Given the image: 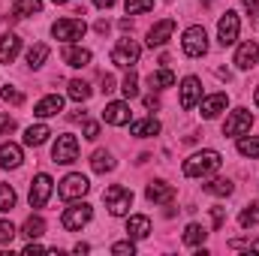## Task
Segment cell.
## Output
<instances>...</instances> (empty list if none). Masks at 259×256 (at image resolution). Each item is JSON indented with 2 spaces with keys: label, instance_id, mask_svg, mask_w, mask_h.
Masks as SVG:
<instances>
[{
  "label": "cell",
  "instance_id": "35",
  "mask_svg": "<svg viewBox=\"0 0 259 256\" xmlns=\"http://www.w3.org/2000/svg\"><path fill=\"white\" fill-rule=\"evenodd\" d=\"M121 91H124V97H127V100H136V97H139V75H136V69H130L127 75H124Z\"/></svg>",
  "mask_w": 259,
  "mask_h": 256
},
{
  "label": "cell",
  "instance_id": "15",
  "mask_svg": "<svg viewBox=\"0 0 259 256\" xmlns=\"http://www.w3.org/2000/svg\"><path fill=\"white\" fill-rule=\"evenodd\" d=\"M199 100H202V81H199L196 75H187V78L181 81V109L190 112Z\"/></svg>",
  "mask_w": 259,
  "mask_h": 256
},
{
  "label": "cell",
  "instance_id": "7",
  "mask_svg": "<svg viewBox=\"0 0 259 256\" xmlns=\"http://www.w3.org/2000/svg\"><path fill=\"white\" fill-rule=\"evenodd\" d=\"M84 30H88L84 18H58V21L52 24V33H55V39H61V42H75V39H81Z\"/></svg>",
  "mask_w": 259,
  "mask_h": 256
},
{
  "label": "cell",
  "instance_id": "1",
  "mask_svg": "<svg viewBox=\"0 0 259 256\" xmlns=\"http://www.w3.org/2000/svg\"><path fill=\"white\" fill-rule=\"evenodd\" d=\"M223 166V157H220V151H196L193 157H187L184 160V175L187 178H208V175H214L217 169Z\"/></svg>",
  "mask_w": 259,
  "mask_h": 256
},
{
  "label": "cell",
  "instance_id": "14",
  "mask_svg": "<svg viewBox=\"0 0 259 256\" xmlns=\"http://www.w3.org/2000/svg\"><path fill=\"white\" fill-rule=\"evenodd\" d=\"M103 121L112 124V127H124V124H130V103H124V100L109 103V106L103 109Z\"/></svg>",
  "mask_w": 259,
  "mask_h": 256
},
{
  "label": "cell",
  "instance_id": "20",
  "mask_svg": "<svg viewBox=\"0 0 259 256\" xmlns=\"http://www.w3.org/2000/svg\"><path fill=\"white\" fill-rule=\"evenodd\" d=\"M21 52V36L18 33H3L0 36V64H12Z\"/></svg>",
  "mask_w": 259,
  "mask_h": 256
},
{
  "label": "cell",
  "instance_id": "25",
  "mask_svg": "<svg viewBox=\"0 0 259 256\" xmlns=\"http://www.w3.org/2000/svg\"><path fill=\"white\" fill-rule=\"evenodd\" d=\"M42 232H46V220H42L39 214H30V217L24 220V226H21V235H24L27 241H36Z\"/></svg>",
  "mask_w": 259,
  "mask_h": 256
},
{
  "label": "cell",
  "instance_id": "50",
  "mask_svg": "<svg viewBox=\"0 0 259 256\" xmlns=\"http://www.w3.org/2000/svg\"><path fill=\"white\" fill-rule=\"evenodd\" d=\"M52 3H58V6H61V3H69V0H52Z\"/></svg>",
  "mask_w": 259,
  "mask_h": 256
},
{
  "label": "cell",
  "instance_id": "38",
  "mask_svg": "<svg viewBox=\"0 0 259 256\" xmlns=\"http://www.w3.org/2000/svg\"><path fill=\"white\" fill-rule=\"evenodd\" d=\"M0 97H3V103H12V106H21V103H24V94H21L18 88H12V84H6V88L0 91Z\"/></svg>",
  "mask_w": 259,
  "mask_h": 256
},
{
  "label": "cell",
  "instance_id": "27",
  "mask_svg": "<svg viewBox=\"0 0 259 256\" xmlns=\"http://www.w3.org/2000/svg\"><path fill=\"white\" fill-rule=\"evenodd\" d=\"M36 12H42V0H15L12 6V18H27Z\"/></svg>",
  "mask_w": 259,
  "mask_h": 256
},
{
  "label": "cell",
  "instance_id": "44",
  "mask_svg": "<svg viewBox=\"0 0 259 256\" xmlns=\"http://www.w3.org/2000/svg\"><path fill=\"white\" fill-rule=\"evenodd\" d=\"M223 217H226V214H223V208H211V220H214V229H220V226H223Z\"/></svg>",
  "mask_w": 259,
  "mask_h": 256
},
{
  "label": "cell",
  "instance_id": "43",
  "mask_svg": "<svg viewBox=\"0 0 259 256\" xmlns=\"http://www.w3.org/2000/svg\"><path fill=\"white\" fill-rule=\"evenodd\" d=\"M15 130V118H9V115H0V133L3 136H9Z\"/></svg>",
  "mask_w": 259,
  "mask_h": 256
},
{
  "label": "cell",
  "instance_id": "13",
  "mask_svg": "<svg viewBox=\"0 0 259 256\" xmlns=\"http://www.w3.org/2000/svg\"><path fill=\"white\" fill-rule=\"evenodd\" d=\"M226 106H229V97L226 94H208V97L199 100V109H202V118L205 121H214Z\"/></svg>",
  "mask_w": 259,
  "mask_h": 256
},
{
  "label": "cell",
  "instance_id": "10",
  "mask_svg": "<svg viewBox=\"0 0 259 256\" xmlns=\"http://www.w3.org/2000/svg\"><path fill=\"white\" fill-rule=\"evenodd\" d=\"M238 30H241L238 15H235V12H226V15L217 21V39H220V46H223V49L232 46V42L238 39Z\"/></svg>",
  "mask_w": 259,
  "mask_h": 256
},
{
  "label": "cell",
  "instance_id": "23",
  "mask_svg": "<svg viewBox=\"0 0 259 256\" xmlns=\"http://www.w3.org/2000/svg\"><path fill=\"white\" fill-rule=\"evenodd\" d=\"M49 136H52V130L46 127V124H33V127L24 130V145L39 148V145H46V142H49Z\"/></svg>",
  "mask_w": 259,
  "mask_h": 256
},
{
  "label": "cell",
  "instance_id": "18",
  "mask_svg": "<svg viewBox=\"0 0 259 256\" xmlns=\"http://www.w3.org/2000/svg\"><path fill=\"white\" fill-rule=\"evenodd\" d=\"M145 196H148V202L169 205V202L175 199V187H172V184H166V181H151V184L145 187Z\"/></svg>",
  "mask_w": 259,
  "mask_h": 256
},
{
  "label": "cell",
  "instance_id": "33",
  "mask_svg": "<svg viewBox=\"0 0 259 256\" xmlns=\"http://www.w3.org/2000/svg\"><path fill=\"white\" fill-rule=\"evenodd\" d=\"M202 190L211 193V196H229V193L235 190V187H232V181H229V178H214V181L202 184Z\"/></svg>",
  "mask_w": 259,
  "mask_h": 256
},
{
  "label": "cell",
  "instance_id": "5",
  "mask_svg": "<svg viewBox=\"0 0 259 256\" xmlns=\"http://www.w3.org/2000/svg\"><path fill=\"white\" fill-rule=\"evenodd\" d=\"M139 55H142V46L136 42V39H118V46L112 49V64L115 66H124V69H133V66L139 64Z\"/></svg>",
  "mask_w": 259,
  "mask_h": 256
},
{
  "label": "cell",
  "instance_id": "49",
  "mask_svg": "<svg viewBox=\"0 0 259 256\" xmlns=\"http://www.w3.org/2000/svg\"><path fill=\"white\" fill-rule=\"evenodd\" d=\"M253 100H256V106H259V84H256V91H253Z\"/></svg>",
  "mask_w": 259,
  "mask_h": 256
},
{
  "label": "cell",
  "instance_id": "42",
  "mask_svg": "<svg viewBox=\"0 0 259 256\" xmlns=\"http://www.w3.org/2000/svg\"><path fill=\"white\" fill-rule=\"evenodd\" d=\"M100 84H103V88H100L103 94H112V91H115V75H109V72H103V75H100Z\"/></svg>",
  "mask_w": 259,
  "mask_h": 256
},
{
  "label": "cell",
  "instance_id": "6",
  "mask_svg": "<svg viewBox=\"0 0 259 256\" xmlns=\"http://www.w3.org/2000/svg\"><path fill=\"white\" fill-rule=\"evenodd\" d=\"M52 160L61 163V166H69V163L78 160V139H75L72 133H61V136H58V142H55V148H52Z\"/></svg>",
  "mask_w": 259,
  "mask_h": 256
},
{
  "label": "cell",
  "instance_id": "21",
  "mask_svg": "<svg viewBox=\"0 0 259 256\" xmlns=\"http://www.w3.org/2000/svg\"><path fill=\"white\" fill-rule=\"evenodd\" d=\"M148 235H151V220H148L145 214H133L127 220V238L142 241V238H148Z\"/></svg>",
  "mask_w": 259,
  "mask_h": 256
},
{
  "label": "cell",
  "instance_id": "29",
  "mask_svg": "<svg viewBox=\"0 0 259 256\" xmlns=\"http://www.w3.org/2000/svg\"><path fill=\"white\" fill-rule=\"evenodd\" d=\"M66 94H69V100L84 103V100L91 97V84H88V81H81V78H72V81L66 84Z\"/></svg>",
  "mask_w": 259,
  "mask_h": 256
},
{
  "label": "cell",
  "instance_id": "40",
  "mask_svg": "<svg viewBox=\"0 0 259 256\" xmlns=\"http://www.w3.org/2000/svg\"><path fill=\"white\" fill-rule=\"evenodd\" d=\"M112 253L115 256H124V253H136V244H133V238H127V241H118V244H112Z\"/></svg>",
  "mask_w": 259,
  "mask_h": 256
},
{
  "label": "cell",
  "instance_id": "47",
  "mask_svg": "<svg viewBox=\"0 0 259 256\" xmlns=\"http://www.w3.org/2000/svg\"><path fill=\"white\" fill-rule=\"evenodd\" d=\"M39 250H46V247H42V244H36V241H30V244L24 247V253H39Z\"/></svg>",
  "mask_w": 259,
  "mask_h": 256
},
{
  "label": "cell",
  "instance_id": "17",
  "mask_svg": "<svg viewBox=\"0 0 259 256\" xmlns=\"http://www.w3.org/2000/svg\"><path fill=\"white\" fill-rule=\"evenodd\" d=\"M61 58H64V64L72 66V69L91 66V52H88V49H81V46H72V42H66V46H64Z\"/></svg>",
  "mask_w": 259,
  "mask_h": 256
},
{
  "label": "cell",
  "instance_id": "45",
  "mask_svg": "<svg viewBox=\"0 0 259 256\" xmlns=\"http://www.w3.org/2000/svg\"><path fill=\"white\" fill-rule=\"evenodd\" d=\"M241 6L250 12V15H256V9H259V0H241Z\"/></svg>",
  "mask_w": 259,
  "mask_h": 256
},
{
  "label": "cell",
  "instance_id": "11",
  "mask_svg": "<svg viewBox=\"0 0 259 256\" xmlns=\"http://www.w3.org/2000/svg\"><path fill=\"white\" fill-rule=\"evenodd\" d=\"M250 127H253V115L247 109H235L223 124V136H244Z\"/></svg>",
  "mask_w": 259,
  "mask_h": 256
},
{
  "label": "cell",
  "instance_id": "51",
  "mask_svg": "<svg viewBox=\"0 0 259 256\" xmlns=\"http://www.w3.org/2000/svg\"><path fill=\"white\" fill-rule=\"evenodd\" d=\"M166 3H172V0H166Z\"/></svg>",
  "mask_w": 259,
  "mask_h": 256
},
{
  "label": "cell",
  "instance_id": "32",
  "mask_svg": "<svg viewBox=\"0 0 259 256\" xmlns=\"http://www.w3.org/2000/svg\"><path fill=\"white\" fill-rule=\"evenodd\" d=\"M238 223H241V229H250V226H256L259 223V199H253L241 214H238Z\"/></svg>",
  "mask_w": 259,
  "mask_h": 256
},
{
  "label": "cell",
  "instance_id": "8",
  "mask_svg": "<svg viewBox=\"0 0 259 256\" xmlns=\"http://www.w3.org/2000/svg\"><path fill=\"white\" fill-rule=\"evenodd\" d=\"M52 190H55V181H52V175L39 172V175L30 181V193H27V199H30V208H46V202L52 199Z\"/></svg>",
  "mask_w": 259,
  "mask_h": 256
},
{
  "label": "cell",
  "instance_id": "3",
  "mask_svg": "<svg viewBox=\"0 0 259 256\" xmlns=\"http://www.w3.org/2000/svg\"><path fill=\"white\" fill-rule=\"evenodd\" d=\"M91 217H94V208H91L88 202H75V199H72V205L64 211L61 223H64L66 232H78L81 226H88V223H91Z\"/></svg>",
  "mask_w": 259,
  "mask_h": 256
},
{
  "label": "cell",
  "instance_id": "12",
  "mask_svg": "<svg viewBox=\"0 0 259 256\" xmlns=\"http://www.w3.org/2000/svg\"><path fill=\"white\" fill-rule=\"evenodd\" d=\"M172 33H175V18H163V21H157V24L148 30V49H160V46H166Z\"/></svg>",
  "mask_w": 259,
  "mask_h": 256
},
{
  "label": "cell",
  "instance_id": "30",
  "mask_svg": "<svg viewBox=\"0 0 259 256\" xmlns=\"http://www.w3.org/2000/svg\"><path fill=\"white\" fill-rule=\"evenodd\" d=\"M46 61H49V46H46V42H36V46L27 52V66H30V69H39Z\"/></svg>",
  "mask_w": 259,
  "mask_h": 256
},
{
  "label": "cell",
  "instance_id": "4",
  "mask_svg": "<svg viewBox=\"0 0 259 256\" xmlns=\"http://www.w3.org/2000/svg\"><path fill=\"white\" fill-rule=\"evenodd\" d=\"M181 49H184L187 58H202V55L208 52V33H205L202 24H193V27L184 30V36H181Z\"/></svg>",
  "mask_w": 259,
  "mask_h": 256
},
{
  "label": "cell",
  "instance_id": "34",
  "mask_svg": "<svg viewBox=\"0 0 259 256\" xmlns=\"http://www.w3.org/2000/svg\"><path fill=\"white\" fill-rule=\"evenodd\" d=\"M238 154L241 157H259V136H241L238 139Z\"/></svg>",
  "mask_w": 259,
  "mask_h": 256
},
{
  "label": "cell",
  "instance_id": "24",
  "mask_svg": "<svg viewBox=\"0 0 259 256\" xmlns=\"http://www.w3.org/2000/svg\"><path fill=\"white\" fill-rule=\"evenodd\" d=\"M130 133H133V136H139V139L157 136V133H160V121H157V118H142V121H133V124H130Z\"/></svg>",
  "mask_w": 259,
  "mask_h": 256
},
{
  "label": "cell",
  "instance_id": "36",
  "mask_svg": "<svg viewBox=\"0 0 259 256\" xmlns=\"http://www.w3.org/2000/svg\"><path fill=\"white\" fill-rule=\"evenodd\" d=\"M15 202H18L15 190H12L9 184H0V211H3V214H6V211H12V208H15Z\"/></svg>",
  "mask_w": 259,
  "mask_h": 256
},
{
  "label": "cell",
  "instance_id": "41",
  "mask_svg": "<svg viewBox=\"0 0 259 256\" xmlns=\"http://www.w3.org/2000/svg\"><path fill=\"white\" fill-rule=\"evenodd\" d=\"M84 139H91V142L100 139V124L97 121H84Z\"/></svg>",
  "mask_w": 259,
  "mask_h": 256
},
{
  "label": "cell",
  "instance_id": "46",
  "mask_svg": "<svg viewBox=\"0 0 259 256\" xmlns=\"http://www.w3.org/2000/svg\"><path fill=\"white\" fill-rule=\"evenodd\" d=\"M145 106H148V109H157V106H160V97H157V94H148V97H145Z\"/></svg>",
  "mask_w": 259,
  "mask_h": 256
},
{
  "label": "cell",
  "instance_id": "37",
  "mask_svg": "<svg viewBox=\"0 0 259 256\" xmlns=\"http://www.w3.org/2000/svg\"><path fill=\"white\" fill-rule=\"evenodd\" d=\"M124 6H127V15H142L154 9V0H127Z\"/></svg>",
  "mask_w": 259,
  "mask_h": 256
},
{
  "label": "cell",
  "instance_id": "16",
  "mask_svg": "<svg viewBox=\"0 0 259 256\" xmlns=\"http://www.w3.org/2000/svg\"><path fill=\"white\" fill-rule=\"evenodd\" d=\"M256 64H259V46L253 39L241 42L238 52H235V66H238V69H253Z\"/></svg>",
  "mask_w": 259,
  "mask_h": 256
},
{
  "label": "cell",
  "instance_id": "28",
  "mask_svg": "<svg viewBox=\"0 0 259 256\" xmlns=\"http://www.w3.org/2000/svg\"><path fill=\"white\" fill-rule=\"evenodd\" d=\"M148 84H151V88H157V91L172 88V84H175V72L163 66V69H157V72H151V75H148Z\"/></svg>",
  "mask_w": 259,
  "mask_h": 256
},
{
  "label": "cell",
  "instance_id": "26",
  "mask_svg": "<svg viewBox=\"0 0 259 256\" xmlns=\"http://www.w3.org/2000/svg\"><path fill=\"white\" fill-rule=\"evenodd\" d=\"M91 169H94L97 175H106V172L115 169V157H112L109 151H94V157H91Z\"/></svg>",
  "mask_w": 259,
  "mask_h": 256
},
{
  "label": "cell",
  "instance_id": "48",
  "mask_svg": "<svg viewBox=\"0 0 259 256\" xmlns=\"http://www.w3.org/2000/svg\"><path fill=\"white\" fill-rule=\"evenodd\" d=\"M94 6H100V9H112L115 0H94Z\"/></svg>",
  "mask_w": 259,
  "mask_h": 256
},
{
  "label": "cell",
  "instance_id": "31",
  "mask_svg": "<svg viewBox=\"0 0 259 256\" xmlns=\"http://www.w3.org/2000/svg\"><path fill=\"white\" fill-rule=\"evenodd\" d=\"M205 235H208V229H205L202 223H190V226L184 229V244H190V247H199V244L205 241Z\"/></svg>",
  "mask_w": 259,
  "mask_h": 256
},
{
  "label": "cell",
  "instance_id": "22",
  "mask_svg": "<svg viewBox=\"0 0 259 256\" xmlns=\"http://www.w3.org/2000/svg\"><path fill=\"white\" fill-rule=\"evenodd\" d=\"M21 160H24V154H21V148L15 142H3L0 145V166L3 169H18Z\"/></svg>",
  "mask_w": 259,
  "mask_h": 256
},
{
  "label": "cell",
  "instance_id": "19",
  "mask_svg": "<svg viewBox=\"0 0 259 256\" xmlns=\"http://www.w3.org/2000/svg\"><path fill=\"white\" fill-rule=\"evenodd\" d=\"M58 112H64V97H58V94H49V97H42L33 106V115L36 118H55Z\"/></svg>",
  "mask_w": 259,
  "mask_h": 256
},
{
  "label": "cell",
  "instance_id": "9",
  "mask_svg": "<svg viewBox=\"0 0 259 256\" xmlns=\"http://www.w3.org/2000/svg\"><path fill=\"white\" fill-rule=\"evenodd\" d=\"M88 190H91V181H88L84 175H78V172H69L64 181L58 184V196H61V199H66V202L81 199Z\"/></svg>",
  "mask_w": 259,
  "mask_h": 256
},
{
  "label": "cell",
  "instance_id": "2",
  "mask_svg": "<svg viewBox=\"0 0 259 256\" xmlns=\"http://www.w3.org/2000/svg\"><path fill=\"white\" fill-rule=\"evenodd\" d=\"M103 202H106L112 217H124V214H130V205H133V190L124 184H112L103 193Z\"/></svg>",
  "mask_w": 259,
  "mask_h": 256
},
{
  "label": "cell",
  "instance_id": "39",
  "mask_svg": "<svg viewBox=\"0 0 259 256\" xmlns=\"http://www.w3.org/2000/svg\"><path fill=\"white\" fill-rule=\"evenodd\" d=\"M15 235H18V229H15L9 220H0V244H9Z\"/></svg>",
  "mask_w": 259,
  "mask_h": 256
}]
</instances>
